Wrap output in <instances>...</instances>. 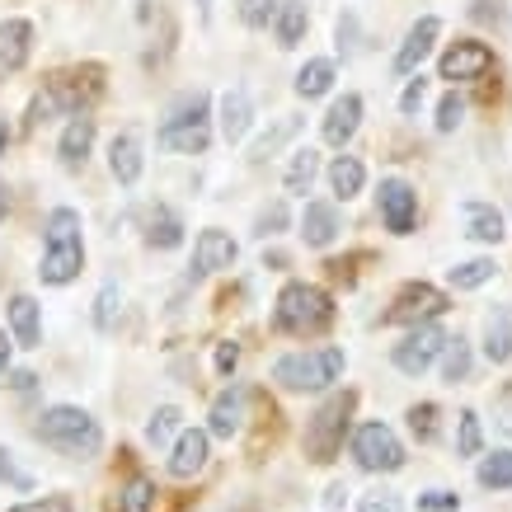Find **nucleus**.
<instances>
[{"label": "nucleus", "instance_id": "f257e3e1", "mask_svg": "<svg viewBox=\"0 0 512 512\" xmlns=\"http://www.w3.org/2000/svg\"><path fill=\"white\" fill-rule=\"evenodd\" d=\"M38 437H43L47 447L66 451V456H94V451L104 447V433H99V423L76 409V404H57V409H47L43 419H38Z\"/></svg>", "mask_w": 512, "mask_h": 512}, {"label": "nucleus", "instance_id": "f03ea898", "mask_svg": "<svg viewBox=\"0 0 512 512\" xmlns=\"http://www.w3.org/2000/svg\"><path fill=\"white\" fill-rule=\"evenodd\" d=\"M156 141L165 151H179V156H202L207 141H212V132H207V94L202 90L184 94V99L170 109V118L160 123Z\"/></svg>", "mask_w": 512, "mask_h": 512}, {"label": "nucleus", "instance_id": "7ed1b4c3", "mask_svg": "<svg viewBox=\"0 0 512 512\" xmlns=\"http://www.w3.org/2000/svg\"><path fill=\"white\" fill-rule=\"evenodd\" d=\"M329 315H334V301H329L320 287L311 282H287L278 296V311H273V325L282 334H315V329L329 325Z\"/></svg>", "mask_w": 512, "mask_h": 512}, {"label": "nucleus", "instance_id": "20e7f679", "mask_svg": "<svg viewBox=\"0 0 512 512\" xmlns=\"http://www.w3.org/2000/svg\"><path fill=\"white\" fill-rule=\"evenodd\" d=\"M343 376V348H315V353H287L273 362V381L287 390H325Z\"/></svg>", "mask_w": 512, "mask_h": 512}, {"label": "nucleus", "instance_id": "39448f33", "mask_svg": "<svg viewBox=\"0 0 512 512\" xmlns=\"http://www.w3.org/2000/svg\"><path fill=\"white\" fill-rule=\"evenodd\" d=\"M348 414H353V395L343 390V395H334V400H329L325 409L311 419V428H306V456H311L315 466H325V461H334V456H339Z\"/></svg>", "mask_w": 512, "mask_h": 512}, {"label": "nucleus", "instance_id": "423d86ee", "mask_svg": "<svg viewBox=\"0 0 512 512\" xmlns=\"http://www.w3.org/2000/svg\"><path fill=\"white\" fill-rule=\"evenodd\" d=\"M353 461L362 470H400L404 466V442L395 433H390L381 419H372V423H362L353 433Z\"/></svg>", "mask_w": 512, "mask_h": 512}, {"label": "nucleus", "instance_id": "0eeeda50", "mask_svg": "<svg viewBox=\"0 0 512 512\" xmlns=\"http://www.w3.org/2000/svg\"><path fill=\"white\" fill-rule=\"evenodd\" d=\"M442 348H447V334H442V329H437V325H414V334H409V339L395 343L390 362H395L404 376H423L437 357H442Z\"/></svg>", "mask_w": 512, "mask_h": 512}, {"label": "nucleus", "instance_id": "6e6552de", "mask_svg": "<svg viewBox=\"0 0 512 512\" xmlns=\"http://www.w3.org/2000/svg\"><path fill=\"white\" fill-rule=\"evenodd\" d=\"M442 311H447V296L437 292V287L409 282V287L395 296V306L386 311V320L390 325H428V320H437Z\"/></svg>", "mask_w": 512, "mask_h": 512}, {"label": "nucleus", "instance_id": "1a4fd4ad", "mask_svg": "<svg viewBox=\"0 0 512 512\" xmlns=\"http://www.w3.org/2000/svg\"><path fill=\"white\" fill-rule=\"evenodd\" d=\"M381 221H386L390 235H409L414 221H419V193L404 184V179H381Z\"/></svg>", "mask_w": 512, "mask_h": 512}, {"label": "nucleus", "instance_id": "9d476101", "mask_svg": "<svg viewBox=\"0 0 512 512\" xmlns=\"http://www.w3.org/2000/svg\"><path fill=\"white\" fill-rule=\"evenodd\" d=\"M489 66H494V52H489L484 43H475V38H466V43H456V47L442 52L437 76L442 80H480Z\"/></svg>", "mask_w": 512, "mask_h": 512}, {"label": "nucleus", "instance_id": "9b49d317", "mask_svg": "<svg viewBox=\"0 0 512 512\" xmlns=\"http://www.w3.org/2000/svg\"><path fill=\"white\" fill-rule=\"evenodd\" d=\"M437 33H442V19H437V15H423L414 29L404 33L400 52H395V76H414V71H419V62L433 52Z\"/></svg>", "mask_w": 512, "mask_h": 512}, {"label": "nucleus", "instance_id": "f8f14e48", "mask_svg": "<svg viewBox=\"0 0 512 512\" xmlns=\"http://www.w3.org/2000/svg\"><path fill=\"white\" fill-rule=\"evenodd\" d=\"M245 386H226L212 400V414H207V433L212 437H235L240 428H245Z\"/></svg>", "mask_w": 512, "mask_h": 512}, {"label": "nucleus", "instance_id": "ddd939ff", "mask_svg": "<svg viewBox=\"0 0 512 512\" xmlns=\"http://www.w3.org/2000/svg\"><path fill=\"white\" fill-rule=\"evenodd\" d=\"M29 47H33L29 19H5V24H0V80L15 76L19 66L29 62Z\"/></svg>", "mask_w": 512, "mask_h": 512}, {"label": "nucleus", "instance_id": "4468645a", "mask_svg": "<svg viewBox=\"0 0 512 512\" xmlns=\"http://www.w3.org/2000/svg\"><path fill=\"white\" fill-rule=\"evenodd\" d=\"M207 437L202 428H184L179 442H174V456H170V475L174 480H193L202 466H207Z\"/></svg>", "mask_w": 512, "mask_h": 512}, {"label": "nucleus", "instance_id": "2eb2a0df", "mask_svg": "<svg viewBox=\"0 0 512 512\" xmlns=\"http://www.w3.org/2000/svg\"><path fill=\"white\" fill-rule=\"evenodd\" d=\"M235 240L226 231H202L198 245H193V264H198V273H221V268L235 264Z\"/></svg>", "mask_w": 512, "mask_h": 512}, {"label": "nucleus", "instance_id": "dca6fc26", "mask_svg": "<svg viewBox=\"0 0 512 512\" xmlns=\"http://www.w3.org/2000/svg\"><path fill=\"white\" fill-rule=\"evenodd\" d=\"M357 127H362V99H357V94L334 99V109L325 113V141L329 146H348Z\"/></svg>", "mask_w": 512, "mask_h": 512}, {"label": "nucleus", "instance_id": "f3484780", "mask_svg": "<svg viewBox=\"0 0 512 512\" xmlns=\"http://www.w3.org/2000/svg\"><path fill=\"white\" fill-rule=\"evenodd\" d=\"M301 235H306V245H315V249L334 245V240H339V212H334V202H306Z\"/></svg>", "mask_w": 512, "mask_h": 512}, {"label": "nucleus", "instance_id": "a211bd4d", "mask_svg": "<svg viewBox=\"0 0 512 512\" xmlns=\"http://www.w3.org/2000/svg\"><path fill=\"white\" fill-rule=\"evenodd\" d=\"M249 123H254V104H249V94L235 85V90L221 94V137L235 146V141H245Z\"/></svg>", "mask_w": 512, "mask_h": 512}, {"label": "nucleus", "instance_id": "6ab92c4d", "mask_svg": "<svg viewBox=\"0 0 512 512\" xmlns=\"http://www.w3.org/2000/svg\"><path fill=\"white\" fill-rule=\"evenodd\" d=\"M109 170H113V179H118L123 188H132L141 179V137H137V132L113 137V146H109Z\"/></svg>", "mask_w": 512, "mask_h": 512}, {"label": "nucleus", "instance_id": "aec40b11", "mask_svg": "<svg viewBox=\"0 0 512 512\" xmlns=\"http://www.w3.org/2000/svg\"><path fill=\"white\" fill-rule=\"evenodd\" d=\"M90 146H94V118H85V113H71V123H66V132H62V146H57V156H62L66 170L85 165Z\"/></svg>", "mask_w": 512, "mask_h": 512}, {"label": "nucleus", "instance_id": "412c9836", "mask_svg": "<svg viewBox=\"0 0 512 512\" xmlns=\"http://www.w3.org/2000/svg\"><path fill=\"white\" fill-rule=\"evenodd\" d=\"M80 264H85V245H52L43 254V268H38V278L52 282V287H62V282H71L80 273Z\"/></svg>", "mask_w": 512, "mask_h": 512}, {"label": "nucleus", "instance_id": "4be33fe9", "mask_svg": "<svg viewBox=\"0 0 512 512\" xmlns=\"http://www.w3.org/2000/svg\"><path fill=\"white\" fill-rule=\"evenodd\" d=\"M466 235L470 240H484V245H498L503 240V212L494 202H466Z\"/></svg>", "mask_w": 512, "mask_h": 512}, {"label": "nucleus", "instance_id": "5701e85b", "mask_svg": "<svg viewBox=\"0 0 512 512\" xmlns=\"http://www.w3.org/2000/svg\"><path fill=\"white\" fill-rule=\"evenodd\" d=\"M184 240V221H179V212L174 207H151V217H146V245L151 249H174Z\"/></svg>", "mask_w": 512, "mask_h": 512}, {"label": "nucleus", "instance_id": "b1692460", "mask_svg": "<svg viewBox=\"0 0 512 512\" xmlns=\"http://www.w3.org/2000/svg\"><path fill=\"white\" fill-rule=\"evenodd\" d=\"M484 357L489 362H508L512 357V311L508 306H498L489 315V325H484Z\"/></svg>", "mask_w": 512, "mask_h": 512}, {"label": "nucleus", "instance_id": "393cba45", "mask_svg": "<svg viewBox=\"0 0 512 512\" xmlns=\"http://www.w3.org/2000/svg\"><path fill=\"white\" fill-rule=\"evenodd\" d=\"M362 179H367V170H362L357 156H339L329 165V188H334V198H343V202L362 193Z\"/></svg>", "mask_w": 512, "mask_h": 512}, {"label": "nucleus", "instance_id": "a878e982", "mask_svg": "<svg viewBox=\"0 0 512 512\" xmlns=\"http://www.w3.org/2000/svg\"><path fill=\"white\" fill-rule=\"evenodd\" d=\"M43 235H47V249L52 245H80V212L76 207H52L43 221Z\"/></svg>", "mask_w": 512, "mask_h": 512}, {"label": "nucleus", "instance_id": "bb28decb", "mask_svg": "<svg viewBox=\"0 0 512 512\" xmlns=\"http://www.w3.org/2000/svg\"><path fill=\"white\" fill-rule=\"evenodd\" d=\"M329 85H334V62L329 57H315V62L296 71V94L301 99H320V94H329Z\"/></svg>", "mask_w": 512, "mask_h": 512}, {"label": "nucleus", "instance_id": "cd10ccee", "mask_svg": "<svg viewBox=\"0 0 512 512\" xmlns=\"http://www.w3.org/2000/svg\"><path fill=\"white\" fill-rule=\"evenodd\" d=\"M10 325H15L19 348H38V301L33 296H15L10 301Z\"/></svg>", "mask_w": 512, "mask_h": 512}, {"label": "nucleus", "instance_id": "c85d7f7f", "mask_svg": "<svg viewBox=\"0 0 512 512\" xmlns=\"http://www.w3.org/2000/svg\"><path fill=\"white\" fill-rule=\"evenodd\" d=\"M306 24H311V15H306V0H282V10H278V43L282 47H296L301 38H306Z\"/></svg>", "mask_w": 512, "mask_h": 512}, {"label": "nucleus", "instance_id": "c756f323", "mask_svg": "<svg viewBox=\"0 0 512 512\" xmlns=\"http://www.w3.org/2000/svg\"><path fill=\"white\" fill-rule=\"evenodd\" d=\"M315 174H320V156L306 146V151H292V165L282 174V184H287V193H311Z\"/></svg>", "mask_w": 512, "mask_h": 512}, {"label": "nucleus", "instance_id": "7c9ffc66", "mask_svg": "<svg viewBox=\"0 0 512 512\" xmlns=\"http://www.w3.org/2000/svg\"><path fill=\"white\" fill-rule=\"evenodd\" d=\"M498 273V264L494 259H470V264H456L447 273V282L456 287V292H475V287H484V282Z\"/></svg>", "mask_w": 512, "mask_h": 512}, {"label": "nucleus", "instance_id": "2f4dec72", "mask_svg": "<svg viewBox=\"0 0 512 512\" xmlns=\"http://www.w3.org/2000/svg\"><path fill=\"white\" fill-rule=\"evenodd\" d=\"M118 315H123V292H118V282H104L99 296H94V325L104 329V334H113Z\"/></svg>", "mask_w": 512, "mask_h": 512}, {"label": "nucleus", "instance_id": "473e14b6", "mask_svg": "<svg viewBox=\"0 0 512 512\" xmlns=\"http://www.w3.org/2000/svg\"><path fill=\"white\" fill-rule=\"evenodd\" d=\"M151 508H156V484L146 475H132L123 484V494H118V512H151Z\"/></svg>", "mask_w": 512, "mask_h": 512}, {"label": "nucleus", "instance_id": "72a5a7b5", "mask_svg": "<svg viewBox=\"0 0 512 512\" xmlns=\"http://www.w3.org/2000/svg\"><path fill=\"white\" fill-rule=\"evenodd\" d=\"M442 376H447L451 386L470 376V343L461 339V334H456V339H447V348H442Z\"/></svg>", "mask_w": 512, "mask_h": 512}, {"label": "nucleus", "instance_id": "f704fd0d", "mask_svg": "<svg viewBox=\"0 0 512 512\" xmlns=\"http://www.w3.org/2000/svg\"><path fill=\"white\" fill-rule=\"evenodd\" d=\"M480 484L484 489H512V451H494L480 461Z\"/></svg>", "mask_w": 512, "mask_h": 512}, {"label": "nucleus", "instance_id": "c9c22d12", "mask_svg": "<svg viewBox=\"0 0 512 512\" xmlns=\"http://www.w3.org/2000/svg\"><path fill=\"white\" fill-rule=\"evenodd\" d=\"M456 451H461V456H480L484 451V428H480V414H475V409H466V414L456 419Z\"/></svg>", "mask_w": 512, "mask_h": 512}, {"label": "nucleus", "instance_id": "e433bc0d", "mask_svg": "<svg viewBox=\"0 0 512 512\" xmlns=\"http://www.w3.org/2000/svg\"><path fill=\"white\" fill-rule=\"evenodd\" d=\"M179 419H184V414H179L174 404L156 409V414H151V423H146V442H151V447H165V442L179 433Z\"/></svg>", "mask_w": 512, "mask_h": 512}, {"label": "nucleus", "instance_id": "4c0bfd02", "mask_svg": "<svg viewBox=\"0 0 512 512\" xmlns=\"http://www.w3.org/2000/svg\"><path fill=\"white\" fill-rule=\"evenodd\" d=\"M296 132H301V118H282L273 132H264V137L254 141V151H249V156H254V160H268V156H273V151L282 146V141L296 137Z\"/></svg>", "mask_w": 512, "mask_h": 512}, {"label": "nucleus", "instance_id": "58836bf2", "mask_svg": "<svg viewBox=\"0 0 512 512\" xmlns=\"http://www.w3.org/2000/svg\"><path fill=\"white\" fill-rule=\"evenodd\" d=\"M466 118V99L461 94H442V104H437V132H456Z\"/></svg>", "mask_w": 512, "mask_h": 512}, {"label": "nucleus", "instance_id": "ea45409f", "mask_svg": "<svg viewBox=\"0 0 512 512\" xmlns=\"http://www.w3.org/2000/svg\"><path fill=\"white\" fill-rule=\"evenodd\" d=\"M278 10H282V0H240V19H245L249 29H264Z\"/></svg>", "mask_w": 512, "mask_h": 512}, {"label": "nucleus", "instance_id": "a19ab883", "mask_svg": "<svg viewBox=\"0 0 512 512\" xmlns=\"http://www.w3.org/2000/svg\"><path fill=\"white\" fill-rule=\"evenodd\" d=\"M409 428H414L419 442H433L437 437V404H414V409H409Z\"/></svg>", "mask_w": 512, "mask_h": 512}, {"label": "nucleus", "instance_id": "79ce46f5", "mask_svg": "<svg viewBox=\"0 0 512 512\" xmlns=\"http://www.w3.org/2000/svg\"><path fill=\"white\" fill-rule=\"evenodd\" d=\"M10 512H71V498H33V503H19V508H10Z\"/></svg>", "mask_w": 512, "mask_h": 512}, {"label": "nucleus", "instance_id": "37998d69", "mask_svg": "<svg viewBox=\"0 0 512 512\" xmlns=\"http://www.w3.org/2000/svg\"><path fill=\"white\" fill-rule=\"evenodd\" d=\"M357 512H404L400 498L395 494H367L362 503H357Z\"/></svg>", "mask_w": 512, "mask_h": 512}, {"label": "nucleus", "instance_id": "c03bdc74", "mask_svg": "<svg viewBox=\"0 0 512 512\" xmlns=\"http://www.w3.org/2000/svg\"><path fill=\"white\" fill-rule=\"evenodd\" d=\"M419 508L423 512H451V508H456V494H447V489H433V494L419 498Z\"/></svg>", "mask_w": 512, "mask_h": 512}, {"label": "nucleus", "instance_id": "a18cd8bd", "mask_svg": "<svg viewBox=\"0 0 512 512\" xmlns=\"http://www.w3.org/2000/svg\"><path fill=\"white\" fill-rule=\"evenodd\" d=\"M423 90H428V85H423V76H419V80H409V85H404V94H400V113H419Z\"/></svg>", "mask_w": 512, "mask_h": 512}, {"label": "nucleus", "instance_id": "49530a36", "mask_svg": "<svg viewBox=\"0 0 512 512\" xmlns=\"http://www.w3.org/2000/svg\"><path fill=\"white\" fill-rule=\"evenodd\" d=\"M282 226H287V212H282L278 202H273L268 212H259V235H278Z\"/></svg>", "mask_w": 512, "mask_h": 512}, {"label": "nucleus", "instance_id": "de8ad7c7", "mask_svg": "<svg viewBox=\"0 0 512 512\" xmlns=\"http://www.w3.org/2000/svg\"><path fill=\"white\" fill-rule=\"evenodd\" d=\"M0 480L15 484V489H29V475L24 470H15V461H10V451H0Z\"/></svg>", "mask_w": 512, "mask_h": 512}, {"label": "nucleus", "instance_id": "09e8293b", "mask_svg": "<svg viewBox=\"0 0 512 512\" xmlns=\"http://www.w3.org/2000/svg\"><path fill=\"white\" fill-rule=\"evenodd\" d=\"M235 362H240V343H221V348H217V372L231 376Z\"/></svg>", "mask_w": 512, "mask_h": 512}, {"label": "nucleus", "instance_id": "8fccbe9b", "mask_svg": "<svg viewBox=\"0 0 512 512\" xmlns=\"http://www.w3.org/2000/svg\"><path fill=\"white\" fill-rule=\"evenodd\" d=\"M343 494H348V489H343V484H334V489H329V498H325V503H329V508H339V503H343Z\"/></svg>", "mask_w": 512, "mask_h": 512}, {"label": "nucleus", "instance_id": "3c124183", "mask_svg": "<svg viewBox=\"0 0 512 512\" xmlns=\"http://www.w3.org/2000/svg\"><path fill=\"white\" fill-rule=\"evenodd\" d=\"M5 362H10V339H5V329H0V372H5Z\"/></svg>", "mask_w": 512, "mask_h": 512}, {"label": "nucleus", "instance_id": "603ef678", "mask_svg": "<svg viewBox=\"0 0 512 512\" xmlns=\"http://www.w3.org/2000/svg\"><path fill=\"white\" fill-rule=\"evenodd\" d=\"M5 207H10V188H5V179H0V221H5Z\"/></svg>", "mask_w": 512, "mask_h": 512}, {"label": "nucleus", "instance_id": "864d4df0", "mask_svg": "<svg viewBox=\"0 0 512 512\" xmlns=\"http://www.w3.org/2000/svg\"><path fill=\"white\" fill-rule=\"evenodd\" d=\"M198 10H202V19L212 15V0H198Z\"/></svg>", "mask_w": 512, "mask_h": 512}, {"label": "nucleus", "instance_id": "5fc2aeb1", "mask_svg": "<svg viewBox=\"0 0 512 512\" xmlns=\"http://www.w3.org/2000/svg\"><path fill=\"white\" fill-rule=\"evenodd\" d=\"M5 141H10V127H5V118H0V146H5Z\"/></svg>", "mask_w": 512, "mask_h": 512}]
</instances>
